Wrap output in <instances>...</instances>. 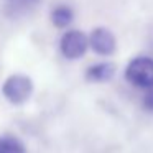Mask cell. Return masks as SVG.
I'll return each instance as SVG.
<instances>
[{"label":"cell","mask_w":153,"mask_h":153,"mask_svg":"<svg viewBox=\"0 0 153 153\" xmlns=\"http://www.w3.org/2000/svg\"><path fill=\"white\" fill-rule=\"evenodd\" d=\"M125 79L140 89H153V59L146 56L132 59L125 69Z\"/></svg>","instance_id":"cell-1"},{"label":"cell","mask_w":153,"mask_h":153,"mask_svg":"<svg viewBox=\"0 0 153 153\" xmlns=\"http://www.w3.org/2000/svg\"><path fill=\"white\" fill-rule=\"evenodd\" d=\"M5 99L12 104H23L33 92V82L28 76L13 74L4 82L2 87Z\"/></svg>","instance_id":"cell-2"},{"label":"cell","mask_w":153,"mask_h":153,"mask_svg":"<svg viewBox=\"0 0 153 153\" xmlns=\"http://www.w3.org/2000/svg\"><path fill=\"white\" fill-rule=\"evenodd\" d=\"M89 46V38L79 30H71L63 35L59 41V48L64 58L68 59H79L86 54Z\"/></svg>","instance_id":"cell-3"},{"label":"cell","mask_w":153,"mask_h":153,"mask_svg":"<svg viewBox=\"0 0 153 153\" xmlns=\"http://www.w3.org/2000/svg\"><path fill=\"white\" fill-rule=\"evenodd\" d=\"M89 46L94 50V53L100 54V56H110L115 51L117 41L110 30L96 28L89 36Z\"/></svg>","instance_id":"cell-4"},{"label":"cell","mask_w":153,"mask_h":153,"mask_svg":"<svg viewBox=\"0 0 153 153\" xmlns=\"http://www.w3.org/2000/svg\"><path fill=\"white\" fill-rule=\"evenodd\" d=\"M40 0H5L4 12L8 18H22L27 13H30Z\"/></svg>","instance_id":"cell-5"},{"label":"cell","mask_w":153,"mask_h":153,"mask_svg":"<svg viewBox=\"0 0 153 153\" xmlns=\"http://www.w3.org/2000/svg\"><path fill=\"white\" fill-rule=\"evenodd\" d=\"M115 74V66L112 63H97L87 68L86 79L91 82H107Z\"/></svg>","instance_id":"cell-6"},{"label":"cell","mask_w":153,"mask_h":153,"mask_svg":"<svg viewBox=\"0 0 153 153\" xmlns=\"http://www.w3.org/2000/svg\"><path fill=\"white\" fill-rule=\"evenodd\" d=\"M73 20H74V12L68 5H58L51 12V22L58 28H66L68 25H71Z\"/></svg>","instance_id":"cell-7"},{"label":"cell","mask_w":153,"mask_h":153,"mask_svg":"<svg viewBox=\"0 0 153 153\" xmlns=\"http://www.w3.org/2000/svg\"><path fill=\"white\" fill-rule=\"evenodd\" d=\"M0 153H27L23 143L15 137H0Z\"/></svg>","instance_id":"cell-8"},{"label":"cell","mask_w":153,"mask_h":153,"mask_svg":"<svg viewBox=\"0 0 153 153\" xmlns=\"http://www.w3.org/2000/svg\"><path fill=\"white\" fill-rule=\"evenodd\" d=\"M143 107H145L148 112H153V89H150L148 92L143 97Z\"/></svg>","instance_id":"cell-9"}]
</instances>
